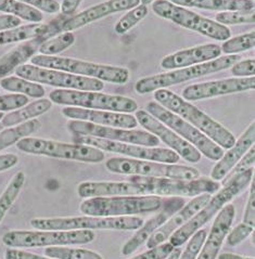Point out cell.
I'll return each instance as SVG.
<instances>
[{"mask_svg":"<svg viewBox=\"0 0 255 259\" xmlns=\"http://www.w3.org/2000/svg\"><path fill=\"white\" fill-rule=\"evenodd\" d=\"M96 239L92 230H12L3 237V243L11 248H33L88 244Z\"/></svg>","mask_w":255,"mask_h":259,"instance_id":"5","label":"cell"},{"mask_svg":"<svg viewBox=\"0 0 255 259\" xmlns=\"http://www.w3.org/2000/svg\"><path fill=\"white\" fill-rule=\"evenodd\" d=\"M254 201H255V186H254V178L250 184V192L248 202L243 214V223L251 227L255 226V214H254Z\"/></svg>","mask_w":255,"mask_h":259,"instance_id":"47","label":"cell"},{"mask_svg":"<svg viewBox=\"0 0 255 259\" xmlns=\"http://www.w3.org/2000/svg\"><path fill=\"white\" fill-rule=\"evenodd\" d=\"M254 42L255 33L254 30H252L250 33L239 35L225 40V42L221 47V50L222 52H225L226 55H237L238 52L254 48Z\"/></svg>","mask_w":255,"mask_h":259,"instance_id":"39","label":"cell"},{"mask_svg":"<svg viewBox=\"0 0 255 259\" xmlns=\"http://www.w3.org/2000/svg\"><path fill=\"white\" fill-rule=\"evenodd\" d=\"M49 99L51 102L56 104L76 106L82 109L119 113H133L138 110V104L134 99L101 94L98 91L57 89L51 91Z\"/></svg>","mask_w":255,"mask_h":259,"instance_id":"8","label":"cell"},{"mask_svg":"<svg viewBox=\"0 0 255 259\" xmlns=\"http://www.w3.org/2000/svg\"><path fill=\"white\" fill-rule=\"evenodd\" d=\"M143 224L140 217H65L36 218L30 226L37 230H137Z\"/></svg>","mask_w":255,"mask_h":259,"instance_id":"7","label":"cell"},{"mask_svg":"<svg viewBox=\"0 0 255 259\" xmlns=\"http://www.w3.org/2000/svg\"><path fill=\"white\" fill-rule=\"evenodd\" d=\"M153 2H156V0H140V4L143 6H147V5L152 4Z\"/></svg>","mask_w":255,"mask_h":259,"instance_id":"54","label":"cell"},{"mask_svg":"<svg viewBox=\"0 0 255 259\" xmlns=\"http://www.w3.org/2000/svg\"><path fill=\"white\" fill-rule=\"evenodd\" d=\"M138 5H140V0H106L104 3L88 8L87 10H84L79 14L66 18L61 23L60 33L72 32L110 14L133 9Z\"/></svg>","mask_w":255,"mask_h":259,"instance_id":"19","label":"cell"},{"mask_svg":"<svg viewBox=\"0 0 255 259\" xmlns=\"http://www.w3.org/2000/svg\"><path fill=\"white\" fill-rule=\"evenodd\" d=\"M68 15L61 13L60 15L52 20L47 24H40V23H33L29 25L18 26L11 29H6L0 32V46L13 42H21L35 37H40L43 35H49L53 37L57 34H60V25Z\"/></svg>","mask_w":255,"mask_h":259,"instance_id":"27","label":"cell"},{"mask_svg":"<svg viewBox=\"0 0 255 259\" xmlns=\"http://www.w3.org/2000/svg\"><path fill=\"white\" fill-rule=\"evenodd\" d=\"M253 178L254 170L253 168H249L233 177L224 179V187L204 204V206L187 224H185L169 237V243L174 247H180L184 245L193 234L217 215L225 205L240 194L251 184Z\"/></svg>","mask_w":255,"mask_h":259,"instance_id":"1","label":"cell"},{"mask_svg":"<svg viewBox=\"0 0 255 259\" xmlns=\"http://www.w3.org/2000/svg\"><path fill=\"white\" fill-rule=\"evenodd\" d=\"M4 117V113H2V112H0V120H2V118Z\"/></svg>","mask_w":255,"mask_h":259,"instance_id":"55","label":"cell"},{"mask_svg":"<svg viewBox=\"0 0 255 259\" xmlns=\"http://www.w3.org/2000/svg\"><path fill=\"white\" fill-rule=\"evenodd\" d=\"M17 148L28 154L45 155L49 157L71 159L85 163H100L104 161V152L97 148L81 143H63L49 139L26 138L17 143Z\"/></svg>","mask_w":255,"mask_h":259,"instance_id":"11","label":"cell"},{"mask_svg":"<svg viewBox=\"0 0 255 259\" xmlns=\"http://www.w3.org/2000/svg\"><path fill=\"white\" fill-rule=\"evenodd\" d=\"M253 232H254V227H251L244 223L239 224L227 234L226 238H227L228 245L230 246L239 245Z\"/></svg>","mask_w":255,"mask_h":259,"instance_id":"42","label":"cell"},{"mask_svg":"<svg viewBox=\"0 0 255 259\" xmlns=\"http://www.w3.org/2000/svg\"><path fill=\"white\" fill-rule=\"evenodd\" d=\"M254 9L238 10V11H223L216 14V22L222 25H239V24H254L255 22Z\"/></svg>","mask_w":255,"mask_h":259,"instance_id":"38","label":"cell"},{"mask_svg":"<svg viewBox=\"0 0 255 259\" xmlns=\"http://www.w3.org/2000/svg\"><path fill=\"white\" fill-rule=\"evenodd\" d=\"M236 216V208L233 204H227L218 212L211 228L210 234L201 247L196 259H216L222 248L224 241L230 230Z\"/></svg>","mask_w":255,"mask_h":259,"instance_id":"23","label":"cell"},{"mask_svg":"<svg viewBox=\"0 0 255 259\" xmlns=\"http://www.w3.org/2000/svg\"><path fill=\"white\" fill-rule=\"evenodd\" d=\"M239 60H240V58L237 55H226L225 57H220L205 63L184 68H177L175 71L149 76V77L141 78L136 82V93L139 95H147L158 89H166L167 87L177 85V83H181L190 79L202 77V76L208 74L227 70V68L238 62Z\"/></svg>","mask_w":255,"mask_h":259,"instance_id":"4","label":"cell"},{"mask_svg":"<svg viewBox=\"0 0 255 259\" xmlns=\"http://www.w3.org/2000/svg\"><path fill=\"white\" fill-rule=\"evenodd\" d=\"M148 12V7L143 5H138L137 7L133 8V9H130L125 15H123V17L118 21L117 24H115V33L119 35L127 33L128 30H130L135 25H137L139 22L142 21L147 17Z\"/></svg>","mask_w":255,"mask_h":259,"instance_id":"37","label":"cell"},{"mask_svg":"<svg viewBox=\"0 0 255 259\" xmlns=\"http://www.w3.org/2000/svg\"><path fill=\"white\" fill-rule=\"evenodd\" d=\"M106 169L127 176L160 177L183 180H193L200 177V171L195 167L165 164L160 162L144 161V159L113 157L105 162Z\"/></svg>","mask_w":255,"mask_h":259,"instance_id":"9","label":"cell"},{"mask_svg":"<svg viewBox=\"0 0 255 259\" xmlns=\"http://www.w3.org/2000/svg\"><path fill=\"white\" fill-rule=\"evenodd\" d=\"M255 87V78L235 77L214 81L195 83L183 90V99L187 101H199L203 99H211L225 95H231L252 90Z\"/></svg>","mask_w":255,"mask_h":259,"instance_id":"18","label":"cell"},{"mask_svg":"<svg viewBox=\"0 0 255 259\" xmlns=\"http://www.w3.org/2000/svg\"><path fill=\"white\" fill-rule=\"evenodd\" d=\"M15 73L21 78L37 83H45L53 87L82 91H100L104 88V82L96 78L84 77L67 72L51 70L36 65L24 64L19 66Z\"/></svg>","mask_w":255,"mask_h":259,"instance_id":"14","label":"cell"},{"mask_svg":"<svg viewBox=\"0 0 255 259\" xmlns=\"http://www.w3.org/2000/svg\"><path fill=\"white\" fill-rule=\"evenodd\" d=\"M41 127V121L34 118L18 126L4 129L3 132H0V152L13 146V144H17L21 139L26 138V137H29L32 134L40 131Z\"/></svg>","mask_w":255,"mask_h":259,"instance_id":"31","label":"cell"},{"mask_svg":"<svg viewBox=\"0 0 255 259\" xmlns=\"http://www.w3.org/2000/svg\"><path fill=\"white\" fill-rule=\"evenodd\" d=\"M19 162V157L15 154L0 155V172L12 168Z\"/></svg>","mask_w":255,"mask_h":259,"instance_id":"50","label":"cell"},{"mask_svg":"<svg viewBox=\"0 0 255 259\" xmlns=\"http://www.w3.org/2000/svg\"><path fill=\"white\" fill-rule=\"evenodd\" d=\"M254 161H255V149H254V146H253L249 149V151L246 152V153L243 155V157L236 164V166L228 172L227 176L224 179L230 178V177L235 176V175H238V174H240V172H242L246 169L252 168V166L254 165Z\"/></svg>","mask_w":255,"mask_h":259,"instance_id":"45","label":"cell"},{"mask_svg":"<svg viewBox=\"0 0 255 259\" xmlns=\"http://www.w3.org/2000/svg\"><path fill=\"white\" fill-rule=\"evenodd\" d=\"M4 131V128L2 127V125H0V132H3Z\"/></svg>","mask_w":255,"mask_h":259,"instance_id":"56","label":"cell"},{"mask_svg":"<svg viewBox=\"0 0 255 259\" xmlns=\"http://www.w3.org/2000/svg\"><path fill=\"white\" fill-rule=\"evenodd\" d=\"M181 252H183V250L179 247H175L171 252V254H169L165 259H178Z\"/></svg>","mask_w":255,"mask_h":259,"instance_id":"53","label":"cell"},{"mask_svg":"<svg viewBox=\"0 0 255 259\" xmlns=\"http://www.w3.org/2000/svg\"><path fill=\"white\" fill-rule=\"evenodd\" d=\"M24 185L25 174L23 171H19L12 177L3 194L0 195V224L3 223L7 212L10 210L14 202L17 201Z\"/></svg>","mask_w":255,"mask_h":259,"instance_id":"33","label":"cell"},{"mask_svg":"<svg viewBox=\"0 0 255 259\" xmlns=\"http://www.w3.org/2000/svg\"><path fill=\"white\" fill-rule=\"evenodd\" d=\"M255 141V125L254 121L246 128V131L239 137L231 148L218 159L217 163L213 167L211 172V179L214 181H222L228 172L234 168L236 164L240 161L243 155L254 146Z\"/></svg>","mask_w":255,"mask_h":259,"instance_id":"25","label":"cell"},{"mask_svg":"<svg viewBox=\"0 0 255 259\" xmlns=\"http://www.w3.org/2000/svg\"><path fill=\"white\" fill-rule=\"evenodd\" d=\"M5 258L6 259H55V258L36 255L33 253L25 252V250H21L18 248H11V247H9L6 250Z\"/></svg>","mask_w":255,"mask_h":259,"instance_id":"48","label":"cell"},{"mask_svg":"<svg viewBox=\"0 0 255 259\" xmlns=\"http://www.w3.org/2000/svg\"><path fill=\"white\" fill-rule=\"evenodd\" d=\"M33 65L51 70H59L84 77L96 78L112 83H125L129 79V71L125 67L103 65L77 60L72 58H63L57 56L36 55L32 58Z\"/></svg>","mask_w":255,"mask_h":259,"instance_id":"6","label":"cell"},{"mask_svg":"<svg viewBox=\"0 0 255 259\" xmlns=\"http://www.w3.org/2000/svg\"><path fill=\"white\" fill-rule=\"evenodd\" d=\"M50 38L49 35L35 37L32 39L22 41V44L7 52L5 56L0 58V78L6 77L17 70L19 66L24 65L27 60L36 56V52L40 50L41 46Z\"/></svg>","mask_w":255,"mask_h":259,"instance_id":"28","label":"cell"},{"mask_svg":"<svg viewBox=\"0 0 255 259\" xmlns=\"http://www.w3.org/2000/svg\"><path fill=\"white\" fill-rule=\"evenodd\" d=\"M67 129L77 136L97 137V138L137 144V146L142 147L156 148L160 143V140L157 137L148 132L100 126L84 120H69L67 123Z\"/></svg>","mask_w":255,"mask_h":259,"instance_id":"16","label":"cell"},{"mask_svg":"<svg viewBox=\"0 0 255 259\" xmlns=\"http://www.w3.org/2000/svg\"><path fill=\"white\" fill-rule=\"evenodd\" d=\"M222 50L218 45L207 44L188 49L176 51L164 57L161 61V67L164 70H177L192 65L208 62L220 58Z\"/></svg>","mask_w":255,"mask_h":259,"instance_id":"24","label":"cell"},{"mask_svg":"<svg viewBox=\"0 0 255 259\" xmlns=\"http://www.w3.org/2000/svg\"><path fill=\"white\" fill-rule=\"evenodd\" d=\"M156 102L164 106L165 109L180 116L189 124L196 127L208 139H211L222 149H229L235 144L236 138L227 128L221 125L206 113L198 109L197 106L184 100L181 97L176 95L168 89H158L154 91Z\"/></svg>","mask_w":255,"mask_h":259,"instance_id":"2","label":"cell"},{"mask_svg":"<svg viewBox=\"0 0 255 259\" xmlns=\"http://www.w3.org/2000/svg\"><path fill=\"white\" fill-rule=\"evenodd\" d=\"M147 112L150 113L152 116L159 119L168 128H171L174 133H176L183 139L192 144L201 154H203L211 161H218L223 156L224 151L211 139H208L205 135H203L196 127L189 124L180 116L176 115L175 113L168 111L164 106H162L158 102L150 101L147 104Z\"/></svg>","mask_w":255,"mask_h":259,"instance_id":"13","label":"cell"},{"mask_svg":"<svg viewBox=\"0 0 255 259\" xmlns=\"http://www.w3.org/2000/svg\"><path fill=\"white\" fill-rule=\"evenodd\" d=\"M82 0H63L62 5L60 6V10L62 11V14L71 17L76 11L77 8L81 5Z\"/></svg>","mask_w":255,"mask_h":259,"instance_id":"51","label":"cell"},{"mask_svg":"<svg viewBox=\"0 0 255 259\" xmlns=\"http://www.w3.org/2000/svg\"><path fill=\"white\" fill-rule=\"evenodd\" d=\"M62 114L69 119L89 121V123L100 126L117 127L123 129H135L138 126L136 117L127 113L66 106L62 110Z\"/></svg>","mask_w":255,"mask_h":259,"instance_id":"21","label":"cell"},{"mask_svg":"<svg viewBox=\"0 0 255 259\" xmlns=\"http://www.w3.org/2000/svg\"><path fill=\"white\" fill-rule=\"evenodd\" d=\"M75 42V35L72 32L60 33L57 37H51L50 39L46 40L38 52L43 56H56L58 53L69 48Z\"/></svg>","mask_w":255,"mask_h":259,"instance_id":"36","label":"cell"},{"mask_svg":"<svg viewBox=\"0 0 255 259\" xmlns=\"http://www.w3.org/2000/svg\"><path fill=\"white\" fill-rule=\"evenodd\" d=\"M45 255L55 259H103L101 255L94 252V250L67 246L46 247Z\"/></svg>","mask_w":255,"mask_h":259,"instance_id":"35","label":"cell"},{"mask_svg":"<svg viewBox=\"0 0 255 259\" xmlns=\"http://www.w3.org/2000/svg\"><path fill=\"white\" fill-rule=\"evenodd\" d=\"M130 182L142 187L145 195L165 196H198L203 193H216L221 189L217 181L210 178H197L193 180H183L160 177L131 176Z\"/></svg>","mask_w":255,"mask_h":259,"instance_id":"12","label":"cell"},{"mask_svg":"<svg viewBox=\"0 0 255 259\" xmlns=\"http://www.w3.org/2000/svg\"><path fill=\"white\" fill-rule=\"evenodd\" d=\"M152 10L159 17L172 21L181 27L195 30L201 35L210 37L212 39L225 41L231 36L230 29L216 21L199 15L184 7L174 5L168 0H156L152 4Z\"/></svg>","mask_w":255,"mask_h":259,"instance_id":"10","label":"cell"},{"mask_svg":"<svg viewBox=\"0 0 255 259\" xmlns=\"http://www.w3.org/2000/svg\"><path fill=\"white\" fill-rule=\"evenodd\" d=\"M185 205V200L180 196H173L162 204L161 211L152 217L145 224L137 229V232L131 237L122 247V254L128 256L140 247L143 243L148 241L153 233H156L176 211H178Z\"/></svg>","mask_w":255,"mask_h":259,"instance_id":"20","label":"cell"},{"mask_svg":"<svg viewBox=\"0 0 255 259\" xmlns=\"http://www.w3.org/2000/svg\"><path fill=\"white\" fill-rule=\"evenodd\" d=\"M21 25V19L11 14L0 15V32L6 29H11Z\"/></svg>","mask_w":255,"mask_h":259,"instance_id":"49","label":"cell"},{"mask_svg":"<svg viewBox=\"0 0 255 259\" xmlns=\"http://www.w3.org/2000/svg\"><path fill=\"white\" fill-rule=\"evenodd\" d=\"M0 86L3 89L10 91V93L22 94L35 99H42L46 94L45 88L40 83L21 78L19 76H10V77L2 79Z\"/></svg>","mask_w":255,"mask_h":259,"instance_id":"32","label":"cell"},{"mask_svg":"<svg viewBox=\"0 0 255 259\" xmlns=\"http://www.w3.org/2000/svg\"><path fill=\"white\" fill-rule=\"evenodd\" d=\"M163 201L158 195H122L90 197L82 202L83 214L94 217H123L156 211Z\"/></svg>","mask_w":255,"mask_h":259,"instance_id":"3","label":"cell"},{"mask_svg":"<svg viewBox=\"0 0 255 259\" xmlns=\"http://www.w3.org/2000/svg\"><path fill=\"white\" fill-rule=\"evenodd\" d=\"M206 235L207 233L205 230L200 229L199 231H197L188 240L189 243L187 244L186 248H185L184 252H181L178 259H196L206 239Z\"/></svg>","mask_w":255,"mask_h":259,"instance_id":"40","label":"cell"},{"mask_svg":"<svg viewBox=\"0 0 255 259\" xmlns=\"http://www.w3.org/2000/svg\"><path fill=\"white\" fill-rule=\"evenodd\" d=\"M28 6H32L38 10L47 13H57L60 10V5L56 0H17Z\"/></svg>","mask_w":255,"mask_h":259,"instance_id":"46","label":"cell"},{"mask_svg":"<svg viewBox=\"0 0 255 259\" xmlns=\"http://www.w3.org/2000/svg\"><path fill=\"white\" fill-rule=\"evenodd\" d=\"M52 106V102L48 99H40L29 104H26L21 109L14 110L8 115L4 116L0 120V125L5 128H10L25 123L27 120L34 119L37 116L43 115L44 113L48 112Z\"/></svg>","mask_w":255,"mask_h":259,"instance_id":"30","label":"cell"},{"mask_svg":"<svg viewBox=\"0 0 255 259\" xmlns=\"http://www.w3.org/2000/svg\"><path fill=\"white\" fill-rule=\"evenodd\" d=\"M76 140L77 143L86 144V146L94 147L101 151L111 152V153L131 156L137 159H144V161L160 162L165 164H176L179 161V155L169 149L142 147L137 146V144L111 141L90 136H77Z\"/></svg>","mask_w":255,"mask_h":259,"instance_id":"15","label":"cell"},{"mask_svg":"<svg viewBox=\"0 0 255 259\" xmlns=\"http://www.w3.org/2000/svg\"><path fill=\"white\" fill-rule=\"evenodd\" d=\"M136 119L145 131L157 137L159 140L163 141L166 146L171 148L177 154L181 156L185 161L189 163H198L201 159L200 152L187 142L181 137L174 133L171 128L161 123L159 119L152 116L144 110H139L136 113Z\"/></svg>","mask_w":255,"mask_h":259,"instance_id":"17","label":"cell"},{"mask_svg":"<svg viewBox=\"0 0 255 259\" xmlns=\"http://www.w3.org/2000/svg\"><path fill=\"white\" fill-rule=\"evenodd\" d=\"M180 7L212 11H238L254 9V0H168Z\"/></svg>","mask_w":255,"mask_h":259,"instance_id":"29","label":"cell"},{"mask_svg":"<svg viewBox=\"0 0 255 259\" xmlns=\"http://www.w3.org/2000/svg\"><path fill=\"white\" fill-rule=\"evenodd\" d=\"M175 247L171 243H162L157 247L150 248L148 252H144L140 255L135 256L131 259H165Z\"/></svg>","mask_w":255,"mask_h":259,"instance_id":"43","label":"cell"},{"mask_svg":"<svg viewBox=\"0 0 255 259\" xmlns=\"http://www.w3.org/2000/svg\"><path fill=\"white\" fill-rule=\"evenodd\" d=\"M255 60L246 59L243 61H238L231 66V74L235 77H252L255 73Z\"/></svg>","mask_w":255,"mask_h":259,"instance_id":"44","label":"cell"},{"mask_svg":"<svg viewBox=\"0 0 255 259\" xmlns=\"http://www.w3.org/2000/svg\"><path fill=\"white\" fill-rule=\"evenodd\" d=\"M210 199V193H203L195 197V199L191 200L188 204H185L184 206L178 211H176L156 233H153L151 235L148 241H147V247L149 249L157 247L158 245L168 240L169 237H171L176 230H178L180 227H183L185 224H187L189 220L204 206V204Z\"/></svg>","mask_w":255,"mask_h":259,"instance_id":"22","label":"cell"},{"mask_svg":"<svg viewBox=\"0 0 255 259\" xmlns=\"http://www.w3.org/2000/svg\"><path fill=\"white\" fill-rule=\"evenodd\" d=\"M77 193L83 199L101 196L145 195L142 187L130 181H86L79 186Z\"/></svg>","mask_w":255,"mask_h":259,"instance_id":"26","label":"cell"},{"mask_svg":"<svg viewBox=\"0 0 255 259\" xmlns=\"http://www.w3.org/2000/svg\"><path fill=\"white\" fill-rule=\"evenodd\" d=\"M218 259H254V257H246V256H241V255L231 254V253H223L218 256Z\"/></svg>","mask_w":255,"mask_h":259,"instance_id":"52","label":"cell"},{"mask_svg":"<svg viewBox=\"0 0 255 259\" xmlns=\"http://www.w3.org/2000/svg\"><path fill=\"white\" fill-rule=\"evenodd\" d=\"M28 104V98L24 95L12 94L0 96V112L14 111Z\"/></svg>","mask_w":255,"mask_h":259,"instance_id":"41","label":"cell"},{"mask_svg":"<svg viewBox=\"0 0 255 259\" xmlns=\"http://www.w3.org/2000/svg\"><path fill=\"white\" fill-rule=\"evenodd\" d=\"M0 11L32 23H40L44 19L42 11L17 0H0Z\"/></svg>","mask_w":255,"mask_h":259,"instance_id":"34","label":"cell"}]
</instances>
